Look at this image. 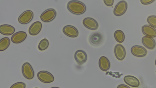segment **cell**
I'll list each match as a JSON object with an SVG mask.
<instances>
[{
	"mask_svg": "<svg viewBox=\"0 0 156 88\" xmlns=\"http://www.w3.org/2000/svg\"><path fill=\"white\" fill-rule=\"evenodd\" d=\"M67 8L70 12L77 15L83 14L86 10V7L85 4L77 0H72L69 2Z\"/></svg>",
	"mask_w": 156,
	"mask_h": 88,
	"instance_id": "6da1fadb",
	"label": "cell"
},
{
	"mask_svg": "<svg viewBox=\"0 0 156 88\" xmlns=\"http://www.w3.org/2000/svg\"><path fill=\"white\" fill-rule=\"evenodd\" d=\"M56 14V12L55 9L49 8L44 11L41 14L40 17L43 22H49L55 18Z\"/></svg>",
	"mask_w": 156,
	"mask_h": 88,
	"instance_id": "7a4b0ae2",
	"label": "cell"
},
{
	"mask_svg": "<svg viewBox=\"0 0 156 88\" xmlns=\"http://www.w3.org/2000/svg\"><path fill=\"white\" fill-rule=\"evenodd\" d=\"M22 72L24 77L28 79H31L34 77V70L31 65L28 62H26L23 64L22 67Z\"/></svg>",
	"mask_w": 156,
	"mask_h": 88,
	"instance_id": "3957f363",
	"label": "cell"
},
{
	"mask_svg": "<svg viewBox=\"0 0 156 88\" xmlns=\"http://www.w3.org/2000/svg\"><path fill=\"white\" fill-rule=\"evenodd\" d=\"M37 77L41 82L44 83H50L54 80L53 75L49 72L46 71H41L37 74Z\"/></svg>",
	"mask_w": 156,
	"mask_h": 88,
	"instance_id": "277c9868",
	"label": "cell"
},
{
	"mask_svg": "<svg viewBox=\"0 0 156 88\" xmlns=\"http://www.w3.org/2000/svg\"><path fill=\"white\" fill-rule=\"evenodd\" d=\"M127 7V3L126 1H120L115 6L113 10L114 15L117 16L122 15L126 12Z\"/></svg>",
	"mask_w": 156,
	"mask_h": 88,
	"instance_id": "5b68a950",
	"label": "cell"
},
{
	"mask_svg": "<svg viewBox=\"0 0 156 88\" xmlns=\"http://www.w3.org/2000/svg\"><path fill=\"white\" fill-rule=\"evenodd\" d=\"M34 13L30 10H27L23 12L18 18L19 22L21 24H28L32 20Z\"/></svg>",
	"mask_w": 156,
	"mask_h": 88,
	"instance_id": "8992f818",
	"label": "cell"
},
{
	"mask_svg": "<svg viewBox=\"0 0 156 88\" xmlns=\"http://www.w3.org/2000/svg\"><path fill=\"white\" fill-rule=\"evenodd\" d=\"M132 54L135 56L138 57H143L146 55L147 51L143 46L139 45L133 46L131 49Z\"/></svg>",
	"mask_w": 156,
	"mask_h": 88,
	"instance_id": "52a82bcc",
	"label": "cell"
},
{
	"mask_svg": "<svg viewBox=\"0 0 156 88\" xmlns=\"http://www.w3.org/2000/svg\"><path fill=\"white\" fill-rule=\"evenodd\" d=\"M83 24L85 27L91 30H96L99 27L97 21L94 19L90 17L84 18L83 20Z\"/></svg>",
	"mask_w": 156,
	"mask_h": 88,
	"instance_id": "ba28073f",
	"label": "cell"
},
{
	"mask_svg": "<svg viewBox=\"0 0 156 88\" xmlns=\"http://www.w3.org/2000/svg\"><path fill=\"white\" fill-rule=\"evenodd\" d=\"M74 59L77 63L80 65L83 64L87 60V55L83 50H79L76 52L74 55Z\"/></svg>",
	"mask_w": 156,
	"mask_h": 88,
	"instance_id": "9c48e42d",
	"label": "cell"
},
{
	"mask_svg": "<svg viewBox=\"0 0 156 88\" xmlns=\"http://www.w3.org/2000/svg\"><path fill=\"white\" fill-rule=\"evenodd\" d=\"M62 31L66 35L71 38L76 37L79 34V32L76 28L70 25L64 26L63 28Z\"/></svg>",
	"mask_w": 156,
	"mask_h": 88,
	"instance_id": "30bf717a",
	"label": "cell"
},
{
	"mask_svg": "<svg viewBox=\"0 0 156 88\" xmlns=\"http://www.w3.org/2000/svg\"><path fill=\"white\" fill-rule=\"evenodd\" d=\"M114 51L115 55L118 60L122 61L124 59L126 55V51L122 45L116 44L115 47Z\"/></svg>",
	"mask_w": 156,
	"mask_h": 88,
	"instance_id": "8fae6325",
	"label": "cell"
},
{
	"mask_svg": "<svg viewBox=\"0 0 156 88\" xmlns=\"http://www.w3.org/2000/svg\"><path fill=\"white\" fill-rule=\"evenodd\" d=\"M27 37L26 32L23 31H19L12 35L11 38V40L14 43L18 44L23 41Z\"/></svg>",
	"mask_w": 156,
	"mask_h": 88,
	"instance_id": "7c38bea8",
	"label": "cell"
},
{
	"mask_svg": "<svg viewBox=\"0 0 156 88\" xmlns=\"http://www.w3.org/2000/svg\"><path fill=\"white\" fill-rule=\"evenodd\" d=\"M143 33L145 36L152 38L156 37V29L150 25L146 24L141 28Z\"/></svg>",
	"mask_w": 156,
	"mask_h": 88,
	"instance_id": "4fadbf2b",
	"label": "cell"
},
{
	"mask_svg": "<svg viewBox=\"0 0 156 88\" xmlns=\"http://www.w3.org/2000/svg\"><path fill=\"white\" fill-rule=\"evenodd\" d=\"M42 27V24L40 22H35L30 27L28 30L29 33L32 35H36L40 33Z\"/></svg>",
	"mask_w": 156,
	"mask_h": 88,
	"instance_id": "5bb4252c",
	"label": "cell"
},
{
	"mask_svg": "<svg viewBox=\"0 0 156 88\" xmlns=\"http://www.w3.org/2000/svg\"><path fill=\"white\" fill-rule=\"evenodd\" d=\"M142 42L143 45L147 49L152 50L156 46L155 40L152 37L145 36L142 38Z\"/></svg>",
	"mask_w": 156,
	"mask_h": 88,
	"instance_id": "9a60e30c",
	"label": "cell"
},
{
	"mask_svg": "<svg viewBox=\"0 0 156 88\" xmlns=\"http://www.w3.org/2000/svg\"><path fill=\"white\" fill-rule=\"evenodd\" d=\"M124 82L128 85L133 87H138L140 85L139 80L135 77L130 75L125 76L123 78Z\"/></svg>",
	"mask_w": 156,
	"mask_h": 88,
	"instance_id": "2e32d148",
	"label": "cell"
},
{
	"mask_svg": "<svg viewBox=\"0 0 156 88\" xmlns=\"http://www.w3.org/2000/svg\"><path fill=\"white\" fill-rule=\"evenodd\" d=\"M103 37L100 33L95 32L91 35L89 38L90 43L94 46H97L100 44L102 42Z\"/></svg>",
	"mask_w": 156,
	"mask_h": 88,
	"instance_id": "e0dca14e",
	"label": "cell"
},
{
	"mask_svg": "<svg viewBox=\"0 0 156 88\" xmlns=\"http://www.w3.org/2000/svg\"><path fill=\"white\" fill-rule=\"evenodd\" d=\"M15 31V28L9 24H4L0 26V32L4 35H11L14 33Z\"/></svg>",
	"mask_w": 156,
	"mask_h": 88,
	"instance_id": "ac0fdd59",
	"label": "cell"
},
{
	"mask_svg": "<svg viewBox=\"0 0 156 88\" xmlns=\"http://www.w3.org/2000/svg\"><path fill=\"white\" fill-rule=\"evenodd\" d=\"M98 64L100 69L103 71L108 70L110 67L109 60L106 57L104 56H102L100 58Z\"/></svg>",
	"mask_w": 156,
	"mask_h": 88,
	"instance_id": "d6986e66",
	"label": "cell"
},
{
	"mask_svg": "<svg viewBox=\"0 0 156 88\" xmlns=\"http://www.w3.org/2000/svg\"><path fill=\"white\" fill-rule=\"evenodd\" d=\"M10 43L9 38L7 37H4L0 40V51H2L6 50Z\"/></svg>",
	"mask_w": 156,
	"mask_h": 88,
	"instance_id": "ffe728a7",
	"label": "cell"
},
{
	"mask_svg": "<svg viewBox=\"0 0 156 88\" xmlns=\"http://www.w3.org/2000/svg\"><path fill=\"white\" fill-rule=\"evenodd\" d=\"M114 36L116 40L119 43L122 42L125 38V35L124 32L119 30H117L115 32Z\"/></svg>",
	"mask_w": 156,
	"mask_h": 88,
	"instance_id": "44dd1931",
	"label": "cell"
},
{
	"mask_svg": "<svg viewBox=\"0 0 156 88\" xmlns=\"http://www.w3.org/2000/svg\"><path fill=\"white\" fill-rule=\"evenodd\" d=\"M49 45L48 41L46 38L42 39L40 41L38 45V49L41 51L46 50Z\"/></svg>",
	"mask_w": 156,
	"mask_h": 88,
	"instance_id": "7402d4cb",
	"label": "cell"
},
{
	"mask_svg": "<svg viewBox=\"0 0 156 88\" xmlns=\"http://www.w3.org/2000/svg\"><path fill=\"white\" fill-rule=\"evenodd\" d=\"M147 21L149 25L156 28V16L151 15L148 16Z\"/></svg>",
	"mask_w": 156,
	"mask_h": 88,
	"instance_id": "603a6c76",
	"label": "cell"
},
{
	"mask_svg": "<svg viewBox=\"0 0 156 88\" xmlns=\"http://www.w3.org/2000/svg\"><path fill=\"white\" fill-rule=\"evenodd\" d=\"M26 84L23 82H16L11 86L10 88H25Z\"/></svg>",
	"mask_w": 156,
	"mask_h": 88,
	"instance_id": "cb8c5ba5",
	"label": "cell"
},
{
	"mask_svg": "<svg viewBox=\"0 0 156 88\" xmlns=\"http://www.w3.org/2000/svg\"><path fill=\"white\" fill-rule=\"evenodd\" d=\"M155 0H140L141 4L144 5L150 4L155 1Z\"/></svg>",
	"mask_w": 156,
	"mask_h": 88,
	"instance_id": "d4e9b609",
	"label": "cell"
},
{
	"mask_svg": "<svg viewBox=\"0 0 156 88\" xmlns=\"http://www.w3.org/2000/svg\"><path fill=\"white\" fill-rule=\"evenodd\" d=\"M105 4L107 6H111L113 4L114 0H103Z\"/></svg>",
	"mask_w": 156,
	"mask_h": 88,
	"instance_id": "484cf974",
	"label": "cell"
},
{
	"mask_svg": "<svg viewBox=\"0 0 156 88\" xmlns=\"http://www.w3.org/2000/svg\"><path fill=\"white\" fill-rule=\"evenodd\" d=\"M118 88H130V87L126 85L125 84H120L117 87Z\"/></svg>",
	"mask_w": 156,
	"mask_h": 88,
	"instance_id": "4316f807",
	"label": "cell"
},
{
	"mask_svg": "<svg viewBox=\"0 0 156 88\" xmlns=\"http://www.w3.org/2000/svg\"><path fill=\"white\" fill-rule=\"evenodd\" d=\"M155 65L156 66V59L155 61Z\"/></svg>",
	"mask_w": 156,
	"mask_h": 88,
	"instance_id": "83f0119b",
	"label": "cell"
},
{
	"mask_svg": "<svg viewBox=\"0 0 156 88\" xmlns=\"http://www.w3.org/2000/svg\"></svg>",
	"mask_w": 156,
	"mask_h": 88,
	"instance_id": "f1b7e54d",
	"label": "cell"
}]
</instances>
